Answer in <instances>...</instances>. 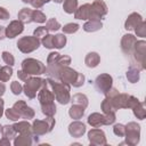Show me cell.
Returning <instances> with one entry per match:
<instances>
[{
	"label": "cell",
	"instance_id": "30",
	"mask_svg": "<svg viewBox=\"0 0 146 146\" xmlns=\"http://www.w3.org/2000/svg\"><path fill=\"white\" fill-rule=\"evenodd\" d=\"M132 112H133V115L138 119V120H144L146 117V108H145V103L143 102H139L136 106H133L132 108Z\"/></svg>",
	"mask_w": 146,
	"mask_h": 146
},
{
	"label": "cell",
	"instance_id": "24",
	"mask_svg": "<svg viewBox=\"0 0 146 146\" xmlns=\"http://www.w3.org/2000/svg\"><path fill=\"white\" fill-rule=\"evenodd\" d=\"M13 128L17 133H27L32 132V124L26 120V121H17L14 124H11Z\"/></svg>",
	"mask_w": 146,
	"mask_h": 146
},
{
	"label": "cell",
	"instance_id": "40",
	"mask_svg": "<svg viewBox=\"0 0 146 146\" xmlns=\"http://www.w3.org/2000/svg\"><path fill=\"white\" fill-rule=\"evenodd\" d=\"M52 38H54V35L48 33V34H47V35H44L40 41H41V43H42V46H43L44 48H47V49H54Z\"/></svg>",
	"mask_w": 146,
	"mask_h": 146
},
{
	"label": "cell",
	"instance_id": "48",
	"mask_svg": "<svg viewBox=\"0 0 146 146\" xmlns=\"http://www.w3.org/2000/svg\"><path fill=\"white\" fill-rule=\"evenodd\" d=\"M17 76H18V79H19V80H22V81H24V82H25V81H26L31 75H29V74H26L24 71L19 70V71L17 72Z\"/></svg>",
	"mask_w": 146,
	"mask_h": 146
},
{
	"label": "cell",
	"instance_id": "33",
	"mask_svg": "<svg viewBox=\"0 0 146 146\" xmlns=\"http://www.w3.org/2000/svg\"><path fill=\"white\" fill-rule=\"evenodd\" d=\"M78 8V0H64L63 10L66 14H73Z\"/></svg>",
	"mask_w": 146,
	"mask_h": 146
},
{
	"label": "cell",
	"instance_id": "47",
	"mask_svg": "<svg viewBox=\"0 0 146 146\" xmlns=\"http://www.w3.org/2000/svg\"><path fill=\"white\" fill-rule=\"evenodd\" d=\"M9 17H10L9 11H8L6 8H3V7H0V19L6 21V19H8Z\"/></svg>",
	"mask_w": 146,
	"mask_h": 146
},
{
	"label": "cell",
	"instance_id": "29",
	"mask_svg": "<svg viewBox=\"0 0 146 146\" xmlns=\"http://www.w3.org/2000/svg\"><path fill=\"white\" fill-rule=\"evenodd\" d=\"M32 9L30 8H22L18 14H17V17L21 22H23L24 24H29V23H32Z\"/></svg>",
	"mask_w": 146,
	"mask_h": 146
},
{
	"label": "cell",
	"instance_id": "45",
	"mask_svg": "<svg viewBox=\"0 0 146 146\" xmlns=\"http://www.w3.org/2000/svg\"><path fill=\"white\" fill-rule=\"evenodd\" d=\"M48 34V30L46 29V26H39V27H36L35 30H34V32H33V35L35 36V38H38L39 40H41L44 35H47Z\"/></svg>",
	"mask_w": 146,
	"mask_h": 146
},
{
	"label": "cell",
	"instance_id": "41",
	"mask_svg": "<svg viewBox=\"0 0 146 146\" xmlns=\"http://www.w3.org/2000/svg\"><path fill=\"white\" fill-rule=\"evenodd\" d=\"M1 58H2V60L7 65H9V66H14L15 65V57L13 56L11 52H9V51H2Z\"/></svg>",
	"mask_w": 146,
	"mask_h": 146
},
{
	"label": "cell",
	"instance_id": "35",
	"mask_svg": "<svg viewBox=\"0 0 146 146\" xmlns=\"http://www.w3.org/2000/svg\"><path fill=\"white\" fill-rule=\"evenodd\" d=\"M2 137H6L8 139H14L17 136V132L15 131V129L13 128V125H2V131H1Z\"/></svg>",
	"mask_w": 146,
	"mask_h": 146
},
{
	"label": "cell",
	"instance_id": "34",
	"mask_svg": "<svg viewBox=\"0 0 146 146\" xmlns=\"http://www.w3.org/2000/svg\"><path fill=\"white\" fill-rule=\"evenodd\" d=\"M41 112H42V114L46 115V116H54V115L56 114V112H57V108H56L55 103L41 105Z\"/></svg>",
	"mask_w": 146,
	"mask_h": 146
},
{
	"label": "cell",
	"instance_id": "55",
	"mask_svg": "<svg viewBox=\"0 0 146 146\" xmlns=\"http://www.w3.org/2000/svg\"><path fill=\"white\" fill-rule=\"evenodd\" d=\"M54 2H56V3H63V1L64 0H52Z\"/></svg>",
	"mask_w": 146,
	"mask_h": 146
},
{
	"label": "cell",
	"instance_id": "6",
	"mask_svg": "<svg viewBox=\"0 0 146 146\" xmlns=\"http://www.w3.org/2000/svg\"><path fill=\"white\" fill-rule=\"evenodd\" d=\"M47 83V80L46 79H42L40 76H30L24 86H23V91H24V95L29 98V99H33L36 97L39 90Z\"/></svg>",
	"mask_w": 146,
	"mask_h": 146
},
{
	"label": "cell",
	"instance_id": "17",
	"mask_svg": "<svg viewBox=\"0 0 146 146\" xmlns=\"http://www.w3.org/2000/svg\"><path fill=\"white\" fill-rule=\"evenodd\" d=\"M24 31V23L21 22L19 19L11 21L7 26H6V38L8 39H14Z\"/></svg>",
	"mask_w": 146,
	"mask_h": 146
},
{
	"label": "cell",
	"instance_id": "22",
	"mask_svg": "<svg viewBox=\"0 0 146 146\" xmlns=\"http://www.w3.org/2000/svg\"><path fill=\"white\" fill-rule=\"evenodd\" d=\"M91 14V3H83L81 6H78L76 10L74 11V18L87 21L89 19Z\"/></svg>",
	"mask_w": 146,
	"mask_h": 146
},
{
	"label": "cell",
	"instance_id": "36",
	"mask_svg": "<svg viewBox=\"0 0 146 146\" xmlns=\"http://www.w3.org/2000/svg\"><path fill=\"white\" fill-rule=\"evenodd\" d=\"M46 29L48 30V32H55V31H58L59 29H62V25L56 18H49L46 22Z\"/></svg>",
	"mask_w": 146,
	"mask_h": 146
},
{
	"label": "cell",
	"instance_id": "11",
	"mask_svg": "<svg viewBox=\"0 0 146 146\" xmlns=\"http://www.w3.org/2000/svg\"><path fill=\"white\" fill-rule=\"evenodd\" d=\"M125 141L122 144H127L130 146H136L140 140V125L137 122H129L125 124V132L124 136Z\"/></svg>",
	"mask_w": 146,
	"mask_h": 146
},
{
	"label": "cell",
	"instance_id": "3",
	"mask_svg": "<svg viewBox=\"0 0 146 146\" xmlns=\"http://www.w3.org/2000/svg\"><path fill=\"white\" fill-rule=\"evenodd\" d=\"M58 81L73 86L75 88H80L84 84L86 78L82 73L75 71L70 66H63L58 74Z\"/></svg>",
	"mask_w": 146,
	"mask_h": 146
},
{
	"label": "cell",
	"instance_id": "19",
	"mask_svg": "<svg viewBox=\"0 0 146 146\" xmlns=\"http://www.w3.org/2000/svg\"><path fill=\"white\" fill-rule=\"evenodd\" d=\"M47 80V79H46ZM38 99L40 105H46V104H51L55 100V96L51 91V89L49 88L48 83H46L38 92Z\"/></svg>",
	"mask_w": 146,
	"mask_h": 146
},
{
	"label": "cell",
	"instance_id": "20",
	"mask_svg": "<svg viewBox=\"0 0 146 146\" xmlns=\"http://www.w3.org/2000/svg\"><path fill=\"white\" fill-rule=\"evenodd\" d=\"M87 131V128H86V124L79 120H75L73 122L70 123L68 125V133L74 137V138H80L82 137Z\"/></svg>",
	"mask_w": 146,
	"mask_h": 146
},
{
	"label": "cell",
	"instance_id": "43",
	"mask_svg": "<svg viewBox=\"0 0 146 146\" xmlns=\"http://www.w3.org/2000/svg\"><path fill=\"white\" fill-rule=\"evenodd\" d=\"M133 31H135V33H136L137 36L145 38L146 36V23H145V21H143L139 25H137Z\"/></svg>",
	"mask_w": 146,
	"mask_h": 146
},
{
	"label": "cell",
	"instance_id": "49",
	"mask_svg": "<svg viewBox=\"0 0 146 146\" xmlns=\"http://www.w3.org/2000/svg\"><path fill=\"white\" fill-rule=\"evenodd\" d=\"M31 6L33 7V8H35V9H40V8H42L43 7V3L41 2V0H31Z\"/></svg>",
	"mask_w": 146,
	"mask_h": 146
},
{
	"label": "cell",
	"instance_id": "18",
	"mask_svg": "<svg viewBox=\"0 0 146 146\" xmlns=\"http://www.w3.org/2000/svg\"><path fill=\"white\" fill-rule=\"evenodd\" d=\"M137 41V38L133 35V34H124L121 39V50L123 51L124 55L127 56H130L132 50H133V47H135V43Z\"/></svg>",
	"mask_w": 146,
	"mask_h": 146
},
{
	"label": "cell",
	"instance_id": "10",
	"mask_svg": "<svg viewBox=\"0 0 146 146\" xmlns=\"http://www.w3.org/2000/svg\"><path fill=\"white\" fill-rule=\"evenodd\" d=\"M41 44V41L35 38L34 35H26V36H22L18 39L16 46L18 48V50L23 54H30L34 50H36Z\"/></svg>",
	"mask_w": 146,
	"mask_h": 146
},
{
	"label": "cell",
	"instance_id": "9",
	"mask_svg": "<svg viewBox=\"0 0 146 146\" xmlns=\"http://www.w3.org/2000/svg\"><path fill=\"white\" fill-rule=\"evenodd\" d=\"M55 119L54 116H46L43 120H38L35 119L32 123V132L36 136H43L49 133L54 127H55Z\"/></svg>",
	"mask_w": 146,
	"mask_h": 146
},
{
	"label": "cell",
	"instance_id": "23",
	"mask_svg": "<svg viewBox=\"0 0 146 146\" xmlns=\"http://www.w3.org/2000/svg\"><path fill=\"white\" fill-rule=\"evenodd\" d=\"M100 63V56L98 52L96 51H90L86 55V58H84V64L87 67L89 68H94L96 66H98V64Z\"/></svg>",
	"mask_w": 146,
	"mask_h": 146
},
{
	"label": "cell",
	"instance_id": "51",
	"mask_svg": "<svg viewBox=\"0 0 146 146\" xmlns=\"http://www.w3.org/2000/svg\"><path fill=\"white\" fill-rule=\"evenodd\" d=\"M6 38V26L0 25V41Z\"/></svg>",
	"mask_w": 146,
	"mask_h": 146
},
{
	"label": "cell",
	"instance_id": "21",
	"mask_svg": "<svg viewBox=\"0 0 146 146\" xmlns=\"http://www.w3.org/2000/svg\"><path fill=\"white\" fill-rule=\"evenodd\" d=\"M143 17L139 13H131L128 18L125 19V23H124V29L127 31H133L135 27L137 25H139L141 22H143Z\"/></svg>",
	"mask_w": 146,
	"mask_h": 146
},
{
	"label": "cell",
	"instance_id": "25",
	"mask_svg": "<svg viewBox=\"0 0 146 146\" xmlns=\"http://www.w3.org/2000/svg\"><path fill=\"white\" fill-rule=\"evenodd\" d=\"M103 27V23L102 21H95V19H89L88 22H86L82 26V29L86 31V32H96V31H99L100 29Z\"/></svg>",
	"mask_w": 146,
	"mask_h": 146
},
{
	"label": "cell",
	"instance_id": "12",
	"mask_svg": "<svg viewBox=\"0 0 146 146\" xmlns=\"http://www.w3.org/2000/svg\"><path fill=\"white\" fill-rule=\"evenodd\" d=\"M94 82H95V88L100 94H105L108 89H111L113 87V78H112V75H110L107 73L99 74L95 79Z\"/></svg>",
	"mask_w": 146,
	"mask_h": 146
},
{
	"label": "cell",
	"instance_id": "58",
	"mask_svg": "<svg viewBox=\"0 0 146 146\" xmlns=\"http://www.w3.org/2000/svg\"><path fill=\"white\" fill-rule=\"evenodd\" d=\"M0 67H1V66H0Z\"/></svg>",
	"mask_w": 146,
	"mask_h": 146
},
{
	"label": "cell",
	"instance_id": "39",
	"mask_svg": "<svg viewBox=\"0 0 146 146\" xmlns=\"http://www.w3.org/2000/svg\"><path fill=\"white\" fill-rule=\"evenodd\" d=\"M100 108H102V111H103L104 114H112V113H115V112H116V111L114 110V107L112 106L111 102H110L106 97H105V99L102 102Z\"/></svg>",
	"mask_w": 146,
	"mask_h": 146
},
{
	"label": "cell",
	"instance_id": "14",
	"mask_svg": "<svg viewBox=\"0 0 146 146\" xmlns=\"http://www.w3.org/2000/svg\"><path fill=\"white\" fill-rule=\"evenodd\" d=\"M13 108H14V110L19 114V116L23 117V119L30 120V119H34V116H35L34 110H33L31 106H29V105H27L24 100H22V99L15 102L14 105H13Z\"/></svg>",
	"mask_w": 146,
	"mask_h": 146
},
{
	"label": "cell",
	"instance_id": "42",
	"mask_svg": "<svg viewBox=\"0 0 146 146\" xmlns=\"http://www.w3.org/2000/svg\"><path fill=\"white\" fill-rule=\"evenodd\" d=\"M5 115H6V117L8 119V120H10V121H18V119H21V116H19V114L13 108V107H10V108H7L6 111H5V113H3Z\"/></svg>",
	"mask_w": 146,
	"mask_h": 146
},
{
	"label": "cell",
	"instance_id": "53",
	"mask_svg": "<svg viewBox=\"0 0 146 146\" xmlns=\"http://www.w3.org/2000/svg\"><path fill=\"white\" fill-rule=\"evenodd\" d=\"M5 92H6V86H5V83H3V82H1V81H0V97H1Z\"/></svg>",
	"mask_w": 146,
	"mask_h": 146
},
{
	"label": "cell",
	"instance_id": "46",
	"mask_svg": "<svg viewBox=\"0 0 146 146\" xmlns=\"http://www.w3.org/2000/svg\"><path fill=\"white\" fill-rule=\"evenodd\" d=\"M10 90H11V92L14 95H19L23 91V86L18 81H13L10 83Z\"/></svg>",
	"mask_w": 146,
	"mask_h": 146
},
{
	"label": "cell",
	"instance_id": "54",
	"mask_svg": "<svg viewBox=\"0 0 146 146\" xmlns=\"http://www.w3.org/2000/svg\"><path fill=\"white\" fill-rule=\"evenodd\" d=\"M50 1H52V0H41V2L44 5V3H48V2H50Z\"/></svg>",
	"mask_w": 146,
	"mask_h": 146
},
{
	"label": "cell",
	"instance_id": "57",
	"mask_svg": "<svg viewBox=\"0 0 146 146\" xmlns=\"http://www.w3.org/2000/svg\"><path fill=\"white\" fill-rule=\"evenodd\" d=\"M1 131H2V125L0 124V133H1Z\"/></svg>",
	"mask_w": 146,
	"mask_h": 146
},
{
	"label": "cell",
	"instance_id": "50",
	"mask_svg": "<svg viewBox=\"0 0 146 146\" xmlns=\"http://www.w3.org/2000/svg\"><path fill=\"white\" fill-rule=\"evenodd\" d=\"M0 146H10V139H8L6 137H2L0 139Z\"/></svg>",
	"mask_w": 146,
	"mask_h": 146
},
{
	"label": "cell",
	"instance_id": "31",
	"mask_svg": "<svg viewBox=\"0 0 146 146\" xmlns=\"http://www.w3.org/2000/svg\"><path fill=\"white\" fill-rule=\"evenodd\" d=\"M52 42H54V48L62 49V48L65 47V44L67 42V39H66V36H65L64 33H58V34H55L54 35Z\"/></svg>",
	"mask_w": 146,
	"mask_h": 146
},
{
	"label": "cell",
	"instance_id": "32",
	"mask_svg": "<svg viewBox=\"0 0 146 146\" xmlns=\"http://www.w3.org/2000/svg\"><path fill=\"white\" fill-rule=\"evenodd\" d=\"M13 75V66L6 65L0 67V81L1 82H7Z\"/></svg>",
	"mask_w": 146,
	"mask_h": 146
},
{
	"label": "cell",
	"instance_id": "7",
	"mask_svg": "<svg viewBox=\"0 0 146 146\" xmlns=\"http://www.w3.org/2000/svg\"><path fill=\"white\" fill-rule=\"evenodd\" d=\"M22 71H24L26 74L29 75H41L43 73H46V65L39 60V59H35V58H25L22 64Z\"/></svg>",
	"mask_w": 146,
	"mask_h": 146
},
{
	"label": "cell",
	"instance_id": "44",
	"mask_svg": "<svg viewBox=\"0 0 146 146\" xmlns=\"http://www.w3.org/2000/svg\"><path fill=\"white\" fill-rule=\"evenodd\" d=\"M113 132L115 136L117 137H123L124 136V132H125V125L122 124V123H116L114 124L113 127Z\"/></svg>",
	"mask_w": 146,
	"mask_h": 146
},
{
	"label": "cell",
	"instance_id": "4",
	"mask_svg": "<svg viewBox=\"0 0 146 146\" xmlns=\"http://www.w3.org/2000/svg\"><path fill=\"white\" fill-rule=\"evenodd\" d=\"M132 57L131 65L137 67L139 71H143L146 68V62H145V56H146V42L144 40H137L133 47V50L130 55Z\"/></svg>",
	"mask_w": 146,
	"mask_h": 146
},
{
	"label": "cell",
	"instance_id": "28",
	"mask_svg": "<svg viewBox=\"0 0 146 146\" xmlns=\"http://www.w3.org/2000/svg\"><path fill=\"white\" fill-rule=\"evenodd\" d=\"M71 102L72 104H76V105H80L84 108L88 107V104H89V100H88V97L84 95V94H74L72 97H71Z\"/></svg>",
	"mask_w": 146,
	"mask_h": 146
},
{
	"label": "cell",
	"instance_id": "15",
	"mask_svg": "<svg viewBox=\"0 0 146 146\" xmlns=\"http://www.w3.org/2000/svg\"><path fill=\"white\" fill-rule=\"evenodd\" d=\"M89 144L92 146H105L107 145L105 132L99 128H94L88 132Z\"/></svg>",
	"mask_w": 146,
	"mask_h": 146
},
{
	"label": "cell",
	"instance_id": "56",
	"mask_svg": "<svg viewBox=\"0 0 146 146\" xmlns=\"http://www.w3.org/2000/svg\"><path fill=\"white\" fill-rule=\"evenodd\" d=\"M22 1H23L24 3H30V2H31V0H22Z\"/></svg>",
	"mask_w": 146,
	"mask_h": 146
},
{
	"label": "cell",
	"instance_id": "26",
	"mask_svg": "<svg viewBox=\"0 0 146 146\" xmlns=\"http://www.w3.org/2000/svg\"><path fill=\"white\" fill-rule=\"evenodd\" d=\"M84 111H86L84 107H82L80 105H76V104H72V106L68 110V115L73 120H79L84 115Z\"/></svg>",
	"mask_w": 146,
	"mask_h": 146
},
{
	"label": "cell",
	"instance_id": "1",
	"mask_svg": "<svg viewBox=\"0 0 146 146\" xmlns=\"http://www.w3.org/2000/svg\"><path fill=\"white\" fill-rule=\"evenodd\" d=\"M71 64V57L67 55H60L59 52L51 51L47 57L46 73L49 78L58 80L59 71L63 66H68Z\"/></svg>",
	"mask_w": 146,
	"mask_h": 146
},
{
	"label": "cell",
	"instance_id": "5",
	"mask_svg": "<svg viewBox=\"0 0 146 146\" xmlns=\"http://www.w3.org/2000/svg\"><path fill=\"white\" fill-rule=\"evenodd\" d=\"M112 106L114 107L115 111L117 110H121V108H132L133 106H136L138 103H139V99L132 95H129V94H117L115 95L114 97L112 98H107Z\"/></svg>",
	"mask_w": 146,
	"mask_h": 146
},
{
	"label": "cell",
	"instance_id": "13",
	"mask_svg": "<svg viewBox=\"0 0 146 146\" xmlns=\"http://www.w3.org/2000/svg\"><path fill=\"white\" fill-rule=\"evenodd\" d=\"M108 8L107 5L103 0H95L91 3V14L89 19H95V21H102L103 17L107 14Z\"/></svg>",
	"mask_w": 146,
	"mask_h": 146
},
{
	"label": "cell",
	"instance_id": "16",
	"mask_svg": "<svg viewBox=\"0 0 146 146\" xmlns=\"http://www.w3.org/2000/svg\"><path fill=\"white\" fill-rule=\"evenodd\" d=\"M38 143H39V136L34 135L33 132L18 133V136L14 138V146H31Z\"/></svg>",
	"mask_w": 146,
	"mask_h": 146
},
{
	"label": "cell",
	"instance_id": "27",
	"mask_svg": "<svg viewBox=\"0 0 146 146\" xmlns=\"http://www.w3.org/2000/svg\"><path fill=\"white\" fill-rule=\"evenodd\" d=\"M139 72H140V71H139L137 67L130 65V67L128 68V71H127V73H125V76H127L128 81H129L130 83H137V82L139 81V79H140V73H139Z\"/></svg>",
	"mask_w": 146,
	"mask_h": 146
},
{
	"label": "cell",
	"instance_id": "38",
	"mask_svg": "<svg viewBox=\"0 0 146 146\" xmlns=\"http://www.w3.org/2000/svg\"><path fill=\"white\" fill-rule=\"evenodd\" d=\"M79 29H80V25L78 23H67L62 27L63 33H65V34H73V33L78 32Z\"/></svg>",
	"mask_w": 146,
	"mask_h": 146
},
{
	"label": "cell",
	"instance_id": "52",
	"mask_svg": "<svg viewBox=\"0 0 146 146\" xmlns=\"http://www.w3.org/2000/svg\"><path fill=\"white\" fill-rule=\"evenodd\" d=\"M3 106H5V102H3V99L0 97V119H1V116L3 115V113H5Z\"/></svg>",
	"mask_w": 146,
	"mask_h": 146
},
{
	"label": "cell",
	"instance_id": "8",
	"mask_svg": "<svg viewBox=\"0 0 146 146\" xmlns=\"http://www.w3.org/2000/svg\"><path fill=\"white\" fill-rule=\"evenodd\" d=\"M116 120V115L115 113H112V114H104V113H98V112H95V113H91L88 119H87V122L88 124H90L92 128H100L102 125H110V124H113Z\"/></svg>",
	"mask_w": 146,
	"mask_h": 146
},
{
	"label": "cell",
	"instance_id": "2",
	"mask_svg": "<svg viewBox=\"0 0 146 146\" xmlns=\"http://www.w3.org/2000/svg\"><path fill=\"white\" fill-rule=\"evenodd\" d=\"M47 83L49 86V88L51 89L55 99L60 104V105H66L71 102V86L64 82H60L58 80L48 78L47 79Z\"/></svg>",
	"mask_w": 146,
	"mask_h": 146
},
{
	"label": "cell",
	"instance_id": "37",
	"mask_svg": "<svg viewBox=\"0 0 146 146\" xmlns=\"http://www.w3.org/2000/svg\"><path fill=\"white\" fill-rule=\"evenodd\" d=\"M46 19H47V17H46V15H44L41 10H39V9H34V10L32 11V22L42 24V23L46 22Z\"/></svg>",
	"mask_w": 146,
	"mask_h": 146
}]
</instances>
